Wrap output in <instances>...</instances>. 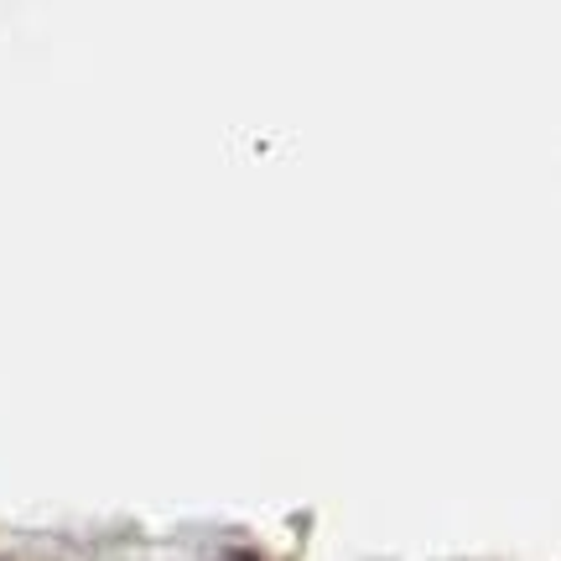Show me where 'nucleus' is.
Segmentation results:
<instances>
[{"instance_id":"obj_1","label":"nucleus","mask_w":561,"mask_h":561,"mask_svg":"<svg viewBox=\"0 0 561 561\" xmlns=\"http://www.w3.org/2000/svg\"><path fill=\"white\" fill-rule=\"evenodd\" d=\"M224 561H265V557H244V551H240V557H224Z\"/></svg>"}]
</instances>
